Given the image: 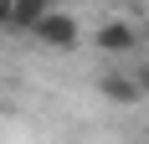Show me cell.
<instances>
[{
	"label": "cell",
	"instance_id": "cell-1",
	"mask_svg": "<svg viewBox=\"0 0 149 144\" xmlns=\"http://www.w3.org/2000/svg\"><path fill=\"white\" fill-rule=\"evenodd\" d=\"M31 41L46 46V52H72V46H82V26H77L72 10H46V21L36 26Z\"/></svg>",
	"mask_w": 149,
	"mask_h": 144
},
{
	"label": "cell",
	"instance_id": "cell-5",
	"mask_svg": "<svg viewBox=\"0 0 149 144\" xmlns=\"http://www.w3.org/2000/svg\"><path fill=\"white\" fill-rule=\"evenodd\" d=\"M134 77H139V93H144V103H149V62H144V67L134 72Z\"/></svg>",
	"mask_w": 149,
	"mask_h": 144
},
{
	"label": "cell",
	"instance_id": "cell-6",
	"mask_svg": "<svg viewBox=\"0 0 149 144\" xmlns=\"http://www.w3.org/2000/svg\"><path fill=\"white\" fill-rule=\"evenodd\" d=\"M10 10H15V0H0V26L10 31Z\"/></svg>",
	"mask_w": 149,
	"mask_h": 144
},
{
	"label": "cell",
	"instance_id": "cell-3",
	"mask_svg": "<svg viewBox=\"0 0 149 144\" xmlns=\"http://www.w3.org/2000/svg\"><path fill=\"white\" fill-rule=\"evenodd\" d=\"M98 93H103L108 103H144L139 77H129V72H103V77H98Z\"/></svg>",
	"mask_w": 149,
	"mask_h": 144
},
{
	"label": "cell",
	"instance_id": "cell-4",
	"mask_svg": "<svg viewBox=\"0 0 149 144\" xmlns=\"http://www.w3.org/2000/svg\"><path fill=\"white\" fill-rule=\"evenodd\" d=\"M46 10H52V5H41V0H15V10H10V31L36 36V26L46 21Z\"/></svg>",
	"mask_w": 149,
	"mask_h": 144
},
{
	"label": "cell",
	"instance_id": "cell-2",
	"mask_svg": "<svg viewBox=\"0 0 149 144\" xmlns=\"http://www.w3.org/2000/svg\"><path fill=\"white\" fill-rule=\"evenodd\" d=\"M134 46H139V26L129 15H108L103 26H98V52L103 57H129Z\"/></svg>",
	"mask_w": 149,
	"mask_h": 144
}]
</instances>
